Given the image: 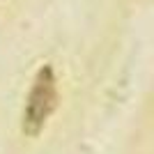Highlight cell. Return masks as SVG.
Returning <instances> with one entry per match:
<instances>
[{
    "label": "cell",
    "mask_w": 154,
    "mask_h": 154,
    "mask_svg": "<svg viewBox=\"0 0 154 154\" xmlns=\"http://www.w3.org/2000/svg\"><path fill=\"white\" fill-rule=\"evenodd\" d=\"M58 103V83H55V74L48 64H44L37 71V76L32 81L30 94L26 101V110H23V134L26 136H37L44 129L46 120L51 117Z\"/></svg>",
    "instance_id": "6da1fadb"
}]
</instances>
